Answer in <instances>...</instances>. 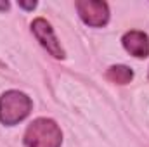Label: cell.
Here are the masks:
<instances>
[{"instance_id": "5b68a950", "label": "cell", "mask_w": 149, "mask_h": 147, "mask_svg": "<svg viewBox=\"0 0 149 147\" xmlns=\"http://www.w3.org/2000/svg\"><path fill=\"white\" fill-rule=\"evenodd\" d=\"M123 49L135 59H146L149 55V35L141 30H130L121 37Z\"/></svg>"}, {"instance_id": "ba28073f", "label": "cell", "mask_w": 149, "mask_h": 147, "mask_svg": "<svg viewBox=\"0 0 149 147\" xmlns=\"http://www.w3.org/2000/svg\"><path fill=\"white\" fill-rule=\"evenodd\" d=\"M9 7H10V3H9L7 0H2V2H0V12H5V10H9Z\"/></svg>"}, {"instance_id": "6da1fadb", "label": "cell", "mask_w": 149, "mask_h": 147, "mask_svg": "<svg viewBox=\"0 0 149 147\" xmlns=\"http://www.w3.org/2000/svg\"><path fill=\"white\" fill-rule=\"evenodd\" d=\"M24 147H61L63 132L61 126L52 118H37L33 119L23 135Z\"/></svg>"}, {"instance_id": "277c9868", "label": "cell", "mask_w": 149, "mask_h": 147, "mask_svg": "<svg viewBox=\"0 0 149 147\" xmlns=\"http://www.w3.org/2000/svg\"><path fill=\"white\" fill-rule=\"evenodd\" d=\"M31 33L35 35L37 42L54 57V59H64L66 57V50L63 49L61 42L56 37V31L52 28V24L45 19V17H35L31 21Z\"/></svg>"}, {"instance_id": "8992f818", "label": "cell", "mask_w": 149, "mask_h": 147, "mask_svg": "<svg viewBox=\"0 0 149 147\" xmlns=\"http://www.w3.org/2000/svg\"><path fill=\"white\" fill-rule=\"evenodd\" d=\"M106 80L114 85H128L134 80V69L125 64H114L109 66L106 71Z\"/></svg>"}, {"instance_id": "52a82bcc", "label": "cell", "mask_w": 149, "mask_h": 147, "mask_svg": "<svg viewBox=\"0 0 149 147\" xmlns=\"http://www.w3.org/2000/svg\"><path fill=\"white\" fill-rule=\"evenodd\" d=\"M17 5H19V9H23V10H35L38 3H37V2H33V0H31V2L19 0V2H17Z\"/></svg>"}, {"instance_id": "7a4b0ae2", "label": "cell", "mask_w": 149, "mask_h": 147, "mask_svg": "<svg viewBox=\"0 0 149 147\" xmlns=\"http://www.w3.org/2000/svg\"><path fill=\"white\" fill-rule=\"evenodd\" d=\"M33 111V101L21 90H7L0 95V123L14 126L24 121Z\"/></svg>"}, {"instance_id": "3957f363", "label": "cell", "mask_w": 149, "mask_h": 147, "mask_svg": "<svg viewBox=\"0 0 149 147\" xmlns=\"http://www.w3.org/2000/svg\"><path fill=\"white\" fill-rule=\"evenodd\" d=\"M74 9L80 19L90 28H104L109 23V5L102 0H76Z\"/></svg>"}]
</instances>
